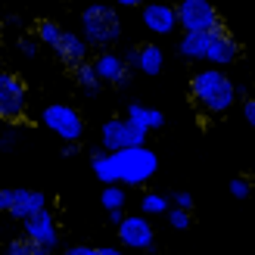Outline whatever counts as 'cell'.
I'll return each instance as SVG.
<instances>
[{"instance_id": "cell-18", "label": "cell", "mask_w": 255, "mask_h": 255, "mask_svg": "<svg viewBox=\"0 0 255 255\" xmlns=\"http://www.w3.org/2000/svg\"><path fill=\"white\" fill-rule=\"evenodd\" d=\"M165 69V53H162V47L156 44H140V59H137V72H143V75H159Z\"/></svg>"}, {"instance_id": "cell-3", "label": "cell", "mask_w": 255, "mask_h": 255, "mask_svg": "<svg viewBox=\"0 0 255 255\" xmlns=\"http://www.w3.org/2000/svg\"><path fill=\"white\" fill-rule=\"evenodd\" d=\"M109 156H112V152H109ZM112 162H116L122 187H143L149 177L159 171V156L149 146H134V149L116 152Z\"/></svg>"}, {"instance_id": "cell-20", "label": "cell", "mask_w": 255, "mask_h": 255, "mask_svg": "<svg viewBox=\"0 0 255 255\" xmlns=\"http://www.w3.org/2000/svg\"><path fill=\"white\" fill-rule=\"evenodd\" d=\"M62 31H66V28H62V25L56 22V19H37L34 22V37H37V41H41L44 47H50V50H53L56 44H59V37H62Z\"/></svg>"}, {"instance_id": "cell-8", "label": "cell", "mask_w": 255, "mask_h": 255, "mask_svg": "<svg viewBox=\"0 0 255 255\" xmlns=\"http://www.w3.org/2000/svg\"><path fill=\"white\" fill-rule=\"evenodd\" d=\"M134 146H146V134L134 128L128 119H109L100 128V149L103 152H125V149H134Z\"/></svg>"}, {"instance_id": "cell-34", "label": "cell", "mask_w": 255, "mask_h": 255, "mask_svg": "<svg viewBox=\"0 0 255 255\" xmlns=\"http://www.w3.org/2000/svg\"><path fill=\"white\" fill-rule=\"evenodd\" d=\"M6 28H22V16H16V12H12V16L6 19Z\"/></svg>"}, {"instance_id": "cell-30", "label": "cell", "mask_w": 255, "mask_h": 255, "mask_svg": "<svg viewBox=\"0 0 255 255\" xmlns=\"http://www.w3.org/2000/svg\"><path fill=\"white\" fill-rule=\"evenodd\" d=\"M240 109H243V119L255 128V97H246L243 100V106H240Z\"/></svg>"}, {"instance_id": "cell-13", "label": "cell", "mask_w": 255, "mask_h": 255, "mask_svg": "<svg viewBox=\"0 0 255 255\" xmlns=\"http://www.w3.org/2000/svg\"><path fill=\"white\" fill-rule=\"evenodd\" d=\"M240 59V41L231 31H218L212 37V50H209V69H227Z\"/></svg>"}, {"instance_id": "cell-1", "label": "cell", "mask_w": 255, "mask_h": 255, "mask_svg": "<svg viewBox=\"0 0 255 255\" xmlns=\"http://www.w3.org/2000/svg\"><path fill=\"white\" fill-rule=\"evenodd\" d=\"M190 97L209 116H224L240 100V87L221 69H196L190 75Z\"/></svg>"}, {"instance_id": "cell-22", "label": "cell", "mask_w": 255, "mask_h": 255, "mask_svg": "<svg viewBox=\"0 0 255 255\" xmlns=\"http://www.w3.org/2000/svg\"><path fill=\"white\" fill-rule=\"evenodd\" d=\"M6 255H53V252L44 249V246H37V243H31L28 237H16V240L6 243Z\"/></svg>"}, {"instance_id": "cell-25", "label": "cell", "mask_w": 255, "mask_h": 255, "mask_svg": "<svg viewBox=\"0 0 255 255\" xmlns=\"http://www.w3.org/2000/svg\"><path fill=\"white\" fill-rule=\"evenodd\" d=\"M168 224H171V231H190L193 215L184 212V209H171V212H168Z\"/></svg>"}, {"instance_id": "cell-24", "label": "cell", "mask_w": 255, "mask_h": 255, "mask_svg": "<svg viewBox=\"0 0 255 255\" xmlns=\"http://www.w3.org/2000/svg\"><path fill=\"white\" fill-rule=\"evenodd\" d=\"M41 41H37L34 34H19L16 37V50H19V56H25V59H37V53H41Z\"/></svg>"}, {"instance_id": "cell-14", "label": "cell", "mask_w": 255, "mask_h": 255, "mask_svg": "<svg viewBox=\"0 0 255 255\" xmlns=\"http://www.w3.org/2000/svg\"><path fill=\"white\" fill-rule=\"evenodd\" d=\"M53 53L66 62L69 69H75V66H81V62H91V59H87V53H91V44H87L81 34H75V31H62L59 44L53 47Z\"/></svg>"}, {"instance_id": "cell-23", "label": "cell", "mask_w": 255, "mask_h": 255, "mask_svg": "<svg viewBox=\"0 0 255 255\" xmlns=\"http://www.w3.org/2000/svg\"><path fill=\"white\" fill-rule=\"evenodd\" d=\"M100 202H103L106 215H109V212H122V209H125V187H122V184L106 187L103 193H100Z\"/></svg>"}, {"instance_id": "cell-11", "label": "cell", "mask_w": 255, "mask_h": 255, "mask_svg": "<svg viewBox=\"0 0 255 255\" xmlns=\"http://www.w3.org/2000/svg\"><path fill=\"white\" fill-rule=\"evenodd\" d=\"M94 69L97 75L103 78V84H112V87H128L131 84V69L125 66V56L112 53V50H103V53L94 56Z\"/></svg>"}, {"instance_id": "cell-33", "label": "cell", "mask_w": 255, "mask_h": 255, "mask_svg": "<svg viewBox=\"0 0 255 255\" xmlns=\"http://www.w3.org/2000/svg\"><path fill=\"white\" fill-rule=\"evenodd\" d=\"M100 255H131V252L122 249V246H103V249H100Z\"/></svg>"}, {"instance_id": "cell-5", "label": "cell", "mask_w": 255, "mask_h": 255, "mask_svg": "<svg viewBox=\"0 0 255 255\" xmlns=\"http://www.w3.org/2000/svg\"><path fill=\"white\" fill-rule=\"evenodd\" d=\"M0 212L16 221H31L41 212H47V193L28 187H3L0 190Z\"/></svg>"}, {"instance_id": "cell-19", "label": "cell", "mask_w": 255, "mask_h": 255, "mask_svg": "<svg viewBox=\"0 0 255 255\" xmlns=\"http://www.w3.org/2000/svg\"><path fill=\"white\" fill-rule=\"evenodd\" d=\"M72 78H75V84H78L84 94H97L100 87H103V78H100L97 69H94V59H91V62H81V66H75V69H72Z\"/></svg>"}, {"instance_id": "cell-12", "label": "cell", "mask_w": 255, "mask_h": 255, "mask_svg": "<svg viewBox=\"0 0 255 255\" xmlns=\"http://www.w3.org/2000/svg\"><path fill=\"white\" fill-rule=\"evenodd\" d=\"M22 227H25L22 237H28L31 243L44 246V249H50V252L59 246V224H56V218H53V212H50V209L41 212V215H37V218H31V221H25Z\"/></svg>"}, {"instance_id": "cell-7", "label": "cell", "mask_w": 255, "mask_h": 255, "mask_svg": "<svg viewBox=\"0 0 255 255\" xmlns=\"http://www.w3.org/2000/svg\"><path fill=\"white\" fill-rule=\"evenodd\" d=\"M28 112V84L16 72L0 75V119L6 125H16Z\"/></svg>"}, {"instance_id": "cell-9", "label": "cell", "mask_w": 255, "mask_h": 255, "mask_svg": "<svg viewBox=\"0 0 255 255\" xmlns=\"http://www.w3.org/2000/svg\"><path fill=\"white\" fill-rule=\"evenodd\" d=\"M116 231L122 240V249L137 255H156V231H152V221L146 215H128L125 224Z\"/></svg>"}, {"instance_id": "cell-15", "label": "cell", "mask_w": 255, "mask_h": 255, "mask_svg": "<svg viewBox=\"0 0 255 255\" xmlns=\"http://www.w3.org/2000/svg\"><path fill=\"white\" fill-rule=\"evenodd\" d=\"M212 37L215 34H181V41H177V53H181L187 62H209Z\"/></svg>"}, {"instance_id": "cell-21", "label": "cell", "mask_w": 255, "mask_h": 255, "mask_svg": "<svg viewBox=\"0 0 255 255\" xmlns=\"http://www.w3.org/2000/svg\"><path fill=\"white\" fill-rule=\"evenodd\" d=\"M171 196H165V193H143L140 196V215H146V218H152V215H165L168 218V212H171Z\"/></svg>"}, {"instance_id": "cell-27", "label": "cell", "mask_w": 255, "mask_h": 255, "mask_svg": "<svg viewBox=\"0 0 255 255\" xmlns=\"http://www.w3.org/2000/svg\"><path fill=\"white\" fill-rule=\"evenodd\" d=\"M171 206L184 209V212H193V196H190L187 190H177V193H171Z\"/></svg>"}, {"instance_id": "cell-28", "label": "cell", "mask_w": 255, "mask_h": 255, "mask_svg": "<svg viewBox=\"0 0 255 255\" xmlns=\"http://www.w3.org/2000/svg\"><path fill=\"white\" fill-rule=\"evenodd\" d=\"M62 255H100V249L97 246H84V243H72V246L62 249Z\"/></svg>"}, {"instance_id": "cell-35", "label": "cell", "mask_w": 255, "mask_h": 255, "mask_svg": "<svg viewBox=\"0 0 255 255\" xmlns=\"http://www.w3.org/2000/svg\"><path fill=\"white\" fill-rule=\"evenodd\" d=\"M75 152H78V143H66V146H62V156H75Z\"/></svg>"}, {"instance_id": "cell-17", "label": "cell", "mask_w": 255, "mask_h": 255, "mask_svg": "<svg viewBox=\"0 0 255 255\" xmlns=\"http://www.w3.org/2000/svg\"><path fill=\"white\" fill-rule=\"evenodd\" d=\"M91 168H94V174H97L100 184H106V187H116L119 184V171H116V162H112L109 152L94 149L91 152Z\"/></svg>"}, {"instance_id": "cell-31", "label": "cell", "mask_w": 255, "mask_h": 255, "mask_svg": "<svg viewBox=\"0 0 255 255\" xmlns=\"http://www.w3.org/2000/svg\"><path fill=\"white\" fill-rule=\"evenodd\" d=\"M137 59H140V44L125 50V66H128V69H137Z\"/></svg>"}, {"instance_id": "cell-4", "label": "cell", "mask_w": 255, "mask_h": 255, "mask_svg": "<svg viewBox=\"0 0 255 255\" xmlns=\"http://www.w3.org/2000/svg\"><path fill=\"white\" fill-rule=\"evenodd\" d=\"M174 9H177V22H181L184 34H218V31H227L221 12L215 9V3H209V0H181V3H174Z\"/></svg>"}, {"instance_id": "cell-16", "label": "cell", "mask_w": 255, "mask_h": 255, "mask_svg": "<svg viewBox=\"0 0 255 255\" xmlns=\"http://www.w3.org/2000/svg\"><path fill=\"white\" fill-rule=\"evenodd\" d=\"M128 122H131L134 128H140L143 134H149V131H159V128L165 125V116L159 109H152V106H143V103H131L128 106V116H125Z\"/></svg>"}, {"instance_id": "cell-6", "label": "cell", "mask_w": 255, "mask_h": 255, "mask_svg": "<svg viewBox=\"0 0 255 255\" xmlns=\"http://www.w3.org/2000/svg\"><path fill=\"white\" fill-rule=\"evenodd\" d=\"M41 125L47 128L50 134H56L62 143H78L84 137V119L75 106H66V103H50L44 112H41Z\"/></svg>"}, {"instance_id": "cell-10", "label": "cell", "mask_w": 255, "mask_h": 255, "mask_svg": "<svg viewBox=\"0 0 255 255\" xmlns=\"http://www.w3.org/2000/svg\"><path fill=\"white\" fill-rule=\"evenodd\" d=\"M140 22H143V28L152 31V34H174V28H181V22H177V9L168 6V3H143L140 9Z\"/></svg>"}, {"instance_id": "cell-2", "label": "cell", "mask_w": 255, "mask_h": 255, "mask_svg": "<svg viewBox=\"0 0 255 255\" xmlns=\"http://www.w3.org/2000/svg\"><path fill=\"white\" fill-rule=\"evenodd\" d=\"M81 37L91 47H97L103 53L106 47L119 44L122 37V19H119V9L109 6V3H91L81 9Z\"/></svg>"}, {"instance_id": "cell-29", "label": "cell", "mask_w": 255, "mask_h": 255, "mask_svg": "<svg viewBox=\"0 0 255 255\" xmlns=\"http://www.w3.org/2000/svg\"><path fill=\"white\" fill-rule=\"evenodd\" d=\"M12 149H16V131L6 128L3 137H0V152H12Z\"/></svg>"}, {"instance_id": "cell-26", "label": "cell", "mask_w": 255, "mask_h": 255, "mask_svg": "<svg viewBox=\"0 0 255 255\" xmlns=\"http://www.w3.org/2000/svg\"><path fill=\"white\" fill-rule=\"evenodd\" d=\"M231 196L234 199H249L252 196V181L249 177H234L231 181Z\"/></svg>"}, {"instance_id": "cell-32", "label": "cell", "mask_w": 255, "mask_h": 255, "mask_svg": "<svg viewBox=\"0 0 255 255\" xmlns=\"http://www.w3.org/2000/svg\"><path fill=\"white\" fill-rule=\"evenodd\" d=\"M116 9H143V3H140V0H119V3H116Z\"/></svg>"}]
</instances>
